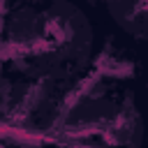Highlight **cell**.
Instances as JSON below:
<instances>
[{
  "label": "cell",
  "mask_w": 148,
  "mask_h": 148,
  "mask_svg": "<svg viewBox=\"0 0 148 148\" xmlns=\"http://www.w3.org/2000/svg\"><path fill=\"white\" fill-rule=\"evenodd\" d=\"M60 134H90L99 136L116 148H143L146 146V120L132 97L92 95L79 99L65 111Z\"/></svg>",
  "instance_id": "obj_2"
},
{
  "label": "cell",
  "mask_w": 148,
  "mask_h": 148,
  "mask_svg": "<svg viewBox=\"0 0 148 148\" xmlns=\"http://www.w3.org/2000/svg\"><path fill=\"white\" fill-rule=\"evenodd\" d=\"M53 148H116V146L106 143L99 136H90V134H60Z\"/></svg>",
  "instance_id": "obj_6"
},
{
  "label": "cell",
  "mask_w": 148,
  "mask_h": 148,
  "mask_svg": "<svg viewBox=\"0 0 148 148\" xmlns=\"http://www.w3.org/2000/svg\"><path fill=\"white\" fill-rule=\"evenodd\" d=\"M97 30L81 2L30 0L9 9L0 25V60L25 79L72 83L90 72Z\"/></svg>",
  "instance_id": "obj_1"
},
{
  "label": "cell",
  "mask_w": 148,
  "mask_h": 148,
  "mask_svg": "<svg viewBox=\"0 0 148 148\" xmlns=\"http://www.w3.org/2000/svg\"><path fill=\"white\" fill-rule=\"evenodd\" d=\"M0 148H49L42 136L25 134L18 130L0 127Z\"/></svg>",
  "instance_id": "obj_5"
},
{
  "label": "cell",
  "mask_w": 148,
  "mask_h": 148,
  "mask_svg": "<svg viewBox=\"0 0 148 148\" xmlns=\"http://www.w3.org/2000/svg\"><path fill=\"white\" fill-rule=\"evenodd\" d=\"M72 2H86V0H72Z\"/></svg>",
  "instance_id": "obj_7"
},
{
  "label": "cell",
  "mask_w": 148,
  "mask_h": 148,
  "mask_svg": "<svg viewBox=\"0 0 148 148\" xmlns=\"http://www.w3.org/2000/svg\"><path fill=\"white\" fill-rule=\"evenodd\" d=\"M65 111V90L51 81L18 76L0 90V118L9 130L42 136L60 127Z\"/></svg>",
  "instance_id": "obj_3"
},
{
  "label": "cell",
  "mask_w": 148,
  "mask_h": 148,
  "mask_svg": "<svg viewBox=\"0 0 148 148\" xmlns=\"http://www.w3.org/2000/svg\"><path fill=\"white\" fill-rule=\"evenodd\" d=\"M109 21L134 42H148V0H102Z\"/></svg>",
  "instance_id": "obj_4"
}]
</instances>
